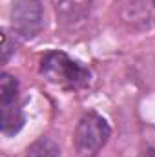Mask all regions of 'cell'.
<instances>
[{"instance_id": "cell-8", "label": "cell", "mask_w": 155, "mask_h": 157, "mask_svg": "<svg viewBox=\"0 0 155 157\" xmlns=\"http://www.w3.org/2000/svg\"><path fill=\"white\" fill-rule=\"evenodd\" d=\"M11 53H13V49H11V44H9V37L4 33V37H2V62L4 64L9 60Z\"/></svg>"}, {"instance_id": "cell-7", "label": "cell", "mask_w": 155, "mask_h": 157, "mask_svg": "<svg viewBox=\"0 0 155 157\" xmlns=\"http://www.w3.org/2000/svg\"><path fill=\"white\" fill-rule=\"evenodd\" d=\"M26 157H60V146L51 137L42 135L28 148Z\"/></svg>"}, {"instance_id": "cell-2", "label": "cell", "mask_w": 155, "mask_h": 157, "mask_svg": "<svg viewBox=\"0 0 155 157\" xmlns=\"http://www.w3.org/2000/svg\"><path fill=\"white\" fill-rule=\"evenodd\" d=\"M112 135L108 121L97 112L84 113L77 122L73 146L78 157H97Z\"/></svg>"}, {"instance_id": "cell-5", "label": "cell", "mask_w": 155, "mask_h": 157, "mask_svg": "<svg viewBox=\"0 0 155 157\" xmlns=\"http://www.w3.org/2000/svg\"><path fill=\"white\" fill-rule=\"evenodd\" d=\"M0 112H2V133L11 137L20 132L24 126V112L18 102V97L15 99H0Z\"/></svg>"}, {"instance_id": "cell-4", "label": "cell", "mask_w": 155, "mask_h": 157, "mask_svg": "<svg viewBox=\"0 0 155 157\" xmlns=\"http://www.w3.org/2000/svg\"><path fill=\"white\" fill-rule=\"evenodd\" d=\"M120 22L133 31H148L155 28V0H120Z\"/></svg>"}, {"instance_id": "cell-6", "label": "cell", "mask_w": 155, "mask_h": 157, "mask_svg": "<svg viewBox=\"0 0 155 157\" xmlns=\"http://www.w3.org/2000/svg\"><path fill=\"white\" fill-rule=\"evenodd\" d=\"M89 6H91V0H55L57 13L62 17L64 22H70V24L82 20L89 13Z\"/></svg>"}, {"instance_id": "cell-1", "label": "cell", "mask_w": 155, "mask_h": 157, "mask_svg": "<svg viewBox=\"0 0 155 157\" xmlns=\"http://www.w3.org/2000/svg\"><path fill=\"white\" fill-rule=\"evenodd\" d=\"M40 75L47 82L66 90L86 88L91 80L89 70L64 51H47L40 59Z\"/></svg>"}, {"instance_id": "cell-3", "label": "cell", "mask_w": 155, "mask_h": 157, "mask_svg": "<svg viewBox=\"0 0 155 157\" xmlns=\"http://www.w3.org/2000/svg\"><path fill=\"white\" fill-rule=\"evenodd\" d=\"M44 28L40 0H15L11 6V29L22 39L37 37Z\"/></svg>"}]
</instances>
